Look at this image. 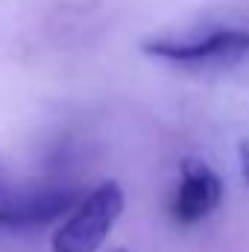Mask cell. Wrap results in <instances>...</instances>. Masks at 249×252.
I'll use <instances>...</instances> for the list:
<instances>
[{"instance_id":"2","label":"cell","mask_w":249,"mask_h":252,"mask_svg":"<svg viewBox=\"0 0 249 252\" xmlns=\"http://www.w3.org/2000/svg\"><path fill=\"white\" fill-rule=\"evenodd\" d=\"M124 211V190L118 182H100L88 190L53 235V252H97Z\"/></svg>"},{"instance_id":"1","label":"cell","mask_w":249,"mask_h":252,"mask_svg":"<svg viewBox=\"0 0 249 252\" xmlns=\"http://www.w3.org/2000/svg\"><path fill=\"white\" fill-rule=\"evenodd\" d=\"M144 53L187 70H220L249 56V27H208L187 35H158L144 41Z\"/></svg>"},{"instance_id":"6","label":"cell","mask_w":249,"mask_h":252,"mask_svg":"<svg viewBox=\"0 0 249 252\" xmlns=\"http://www.w3.org/2000/svg\"><path fill=\"white\" fill-rule=\"evenodd\" d=\"M109 252H129V250H109Z\"/></svg>"},{"instance_id":"5","label":"cell","mask_w":249,"mask_h":252,"mask_svg":"<svg viewBox=\"0 0 249 252\" xmlns=\"http://www.w3.org/2000/svg\"><path fill=\"white\" fill-rule=\"evenodd\" d=\"M238 161H241V173H244V182L249 185V141H241V150H238Z\"/></svg>"},{"instance_id":"4","label":"cell","mask_w":249,"mask_h":252,"mask_svg":"<svg viewBox=\"0 0 249 252\" xmlns=\"http://www.w3.org/2000/svg\"><path fill=\"white\" fill-rule=\"evenodd\" d=\"M223 202V182L211 164L202 158H185L179 170V185L170 199V214L176 223L193 226L217 211Z\"/></svg>"},{"instance_id":"3","label":"cell","mask_w":249,"mask_h":252,"mask_svg":"<svg viewBox=\"0 0 249 252\" xmlns=\"http://www.w3.org/2000/svg\"><path fill=\"white\" fill-rule=\"evenodd\" d=\"M79 190L70 185H41L15 193L0 190V229L3 232H32L67 217L79 205Z\"/></svg>"}]
</instances>
